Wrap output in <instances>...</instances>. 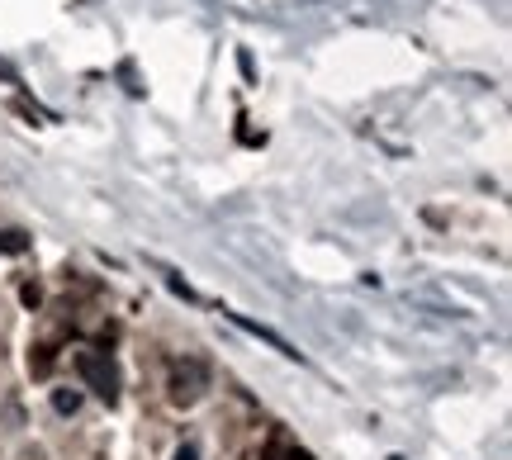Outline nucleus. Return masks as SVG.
Returning <instances> with one entry per match:
<instances>
[{
    "label": "nucleus",
    "mask_w": 512,
    "mask_h": 460,
    "mask_svg": "<svg viewBox=\"0 0 512 460\" xmlns=\"http://www.w3.org/2000/svg\"><path fill=\"white\" fill-rule=\"evenodd\" d=\"M53 408L62 413V418H67V413H76V408H81V394H76V389H57V394H53Z\"/></svg>",
    "instance_id": "5"
},
{
    "label": "nucleus",
    "mask_w": 512,
    "mask_h": 460,
    "mask_svg": "<svg viewBox=\"0 0 512 460\" xmlns=\"http://www.w3.org/2000/svg\"><path fill=\"white\" fill-rule=\"evenodd\" d=\"M171 404L176 408H195L204 399V389H209V366H204V361H195V356H190V361H176V366H171Z\"/></svg>",
    "instance_id": "2"
},
{
    "label": "nucleus",
    "mask_w": 512,
    "mask_h": 460,
    "mask_svg": "<svg viewBox=\"0 0 512 460\" xmlns=\"http://www.w3.org/2000/svg\"><path fill=\"white\" fill-rule=\"evenodd\" d=\"M171 460H200V446H195V442H185V446H181V451H176V456H171Z\"/></svg>",
    "instance_id": "8"
},
{
    "label": "nucleus",
    "mask_w": 512,
    "mask_h": 460,
    "mask_svg": "<svg viewBox=\"0 0 512 460\" xmlns=\"http://www.w3.org/2000/svg\"><path fill=\"white\" fill-rule=\"evenodd\" d=\"M285 460H313L309 451H299V446H290V451H285Z\"/></svg>",
    "instance_id": "9"
},
{
    "label": "nucleus",
    "mask_w": 512,
    "mask_h": 460,
    "mask_svg": "<svg viewBox=\"0 0 512 460\" xmlns=\"http://www.w3.org/2000/svg\"><path fill=\"white\" fill-rule=\"evenodd\" d=\"M0 252H10V257H24V252H29V238H24L19 228H10V233H0Z\"/></svg>",
    "instance_id": "4"
},
{
    "label": "nucleus",
    "mask_w": 512,
    "mask_h": 460,
    "mask_svg": "<svg viewBox=\"0 0 512 460\" xmlns=\"http://www.w3.org/2000/svg\"><path fill=\"white\" fill-rule=\"evenodd\" d=\"M76 370H81L86 389H95L110 408L119 404V366H114L105 351H76Z\"/></svg>",
    "instance_id": "1"
},
{
    "label": "nucleus",
    "mask_w": 512,
    "mask_h": 460,
    "mask_svg": "<svg viewBox=\"0 0 512 460\" xmlns=\"http://www.w3.org/2000/svg\"><path fill=\"white\" fill-rule=\"evenodd\" d=\"M19 299H24L29 309H38V304H43V290H38V285H24V290H19Z\"/></svg>",
    "instance_id": "7"
},
{
    "label": "nucleus",
    "mask_w": 512,
    "mask_h": 460,
    "mask_svg": "<svg viewBox=\"0 0 512 460\" xmlns=\"http://www.w3.org/2000/svg\"><path fill=\"white\" fill-rule=\"evenodd\" d=\"M228 318H233V323H238L242 332H252V337H261V342H271L275 351H280V356H290V361H299V351L290 347V342H285V337H280V332H271V328H261V323H252V318H242V313H228Z\"/></svg>",
    "instance_id": "3"
},
{
    "label": "nucleus",
    "mask_w": 512,
    "mask_h": 460,
    "mask_svg": "<svg viewBox=\"0 0 512 460\" xmlns=\"http://www.w3.org/2000/svg\"><path fill=\"white\" fill-rule=\"evenodd\" d=\"M29 366H34V375H48V370H53V351H48V347H38V356L29 361Z\"/></svg>",
    "instance_id": "6"
}]
</instances>
